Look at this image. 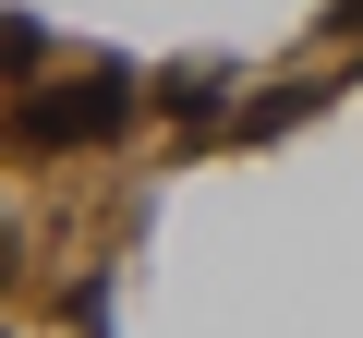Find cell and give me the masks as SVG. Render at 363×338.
<instances>
[{
    "mask_svg": "<svg viewBox=\"0 0 363 338\" xmlns=\"http://www.w3.org/2000/svg\"><path fill=\"white\" fill-rule=\"evenodd\" d=\"M133 121V73L121 61H97V73H73V85H49V97H25L13 109V145H97V133H121Z\"/></svg>",
    "mask_w": 363,
    "mask_h": 338,
    "instance_id": "cell-1",
    "label": "cell"
},
{
    "mask_svg": "<svg viewBox=\"0 0 363 338\" xmlns=\"http://www.w3.org/2000/svg\"><path fill=\"white\" fill-rule=\"evenodd\" d=\"M157 97H169L182 121H218V109H230V61H182V73H169Z\"/></svg>",
    "mask_w": 363,
    "mask_h": 338,
    "instance_id": "cell-2",
    "label": "cell"
},
{
    "mask_svg": "<svg viewBox=\"0 0 363 338\" xmlns=\"http://www.w3.org/2000/svg\"><path fill=\"white\" fill-rule=\"evenodd\" d=\"M61 314H73L85 338H109V266H97V278H73V302H61Z\"/></svg>",
    "mask_w": 363,
    "mask_h": 338,
    "instance_id": "cell-3",
    "label": "cell"
},
{
    "mask_svg": "<svg viewBox=\"0 0 363 338\" xmlns=\"http://www.w3.org/2000/svg\"><path fill=\"white\" fill-rule=\"evenodd\" d=\"M37 49H49V25H25V13L0 25V61H37Z\"/></svg>",
    "mask_w": 363,
    "mask_h": 338,
    "instance_id": "cell-4",
    "label": "cell"
}]
</instances>
